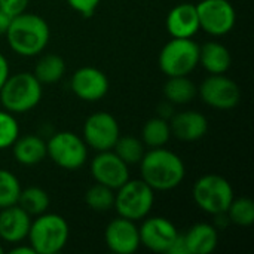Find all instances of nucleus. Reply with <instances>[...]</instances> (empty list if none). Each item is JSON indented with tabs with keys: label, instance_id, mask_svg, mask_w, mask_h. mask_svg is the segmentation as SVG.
I'll return each mask as SVG.
<instances>
[{
	"label": "nucleus",
	"instance_id": "1",
	"mask_svg": "<svg viewBox=\"0 0 254 254\" xmlns=\"http://www.w3.org/2000/svg\"><path fill=\"white\" fill-rule=\"evenodd\" d=\"M138 164L141 180L146 182L153 190H173L180 186L186 176V168L182 158L164 147L144 152Z\"/></svg>",
	"mask_w": 254,
	"mask_h": 254
},
{
	"label": "nucleus",
	"instance_id": "2",
	"mask_svg": "<svg viewBox=\"0 0 254 254\" xmlns=\"http://www.w3.org/2000/svg\"><path fill=\"white\" fill-rule=\"evenodd\" d=\"M4 36L13 52L21 57H36L46 48L51 31L42 16L22 12L12 18Z\"/></svg>",
	"mask_w": 254,
	"mask_h": 254
},
{
	"label": "nucleus",
	"instance_id": "3",
	"mask_svg": "<svg viewBox=\"0 0 254 254\" xmlns=\"http://www.w3.org/2000/svg\"><path fill=\"white\" fill-rule=\"evenodd\" d=\"M42 100V83L33 73L9 74L0 89V103L10 113H25Z\"/></svg>",
	"mask_w": 254,
	"mask_h": 254
},
{
	"label": "nucleus",
	"instance_id": "4",
	"mask_svg": "<svg viewBox=\"0 0 254 254\" xmlns=\"http://www.w3.org/2000/svg\"><path fill=\"white\" fill-rule=\"evenodd\" d=\"M70 229L60 214H40L30 225L28 241L36 254L60 253L68 241Z\"/></svg>",
	"mask_w": 254,
	"mask_h": 254
},
{
	"label": "nucleus",
	"instance_id": "5",
	"mask_svg": "<svg viewBox=\"0 0 254 254\" xmlns=\"http://www.w3.org/2000/svg\"><path fill=\"white\" fill-rule=\"evenodd\" d=\"M115 193V208L119 217L138 222L147 217L155 202V190L143 180H128Z\"/></svg>",
	"mask_w": 254,
	"mask_h": 254
},
{
	"label": "nucleus",
	"instance_id": "6",
	"mask_svg": "<svg viewBox=\"0 0 254 254\" xmlns=\"http://www.w3.org/2000/svg\"><path fill=\"white\" fill-rule=\"evenodd\" d=\"M192 195L195 204L204 213L217 216L223 213L226 214L234 199V189L225 177L207 174L195 183Z\"/></svg>",
	"mask_w": 254,
	"mask_h": 254
},
{
	"label": "nucleus",
	"instance_id": "7",
	"mask_svg": "<svg viewBox=\"0 0 254 254\" xmlns=\"http://www.w3.org/2000/svg\"><path fill=\"white\" fill-rule=\"evenodd\" d=\"M199 61V46L192 39L173 37L159 52V68L168 77L190 74Z\"/></svg>",
	"mask_w": 254,
	"mask_h": 254
},
{
	"label": "nucleus",
	"instance_id": "8",
	"mask_svg": "<svg viewBox=\"0 0 254 254\" xmlns=\"http://www.w3.org/2000/svg\"><path fill=\"white\" fill-rule=\"evenodd\" d=\"M48 156L64 170H79L88 159V146L74 132L61 131L46 143Z\"/></svg>",
	"mask_w": 254,
	"mask_h": 254
},
{
	"label": "nucleus",
	"instance_id": "9",
	"mask_svg": "<svg viewBox=\"0 0 254 254\" xmlns=\"http://www.w3.org/2000/svg\"><path fill=\"white\" fill-rule=\"evenodd\" d=\"M199 28L211 36H225L232 31L237 13L228 0H202L196 4Z\"/></svg>",
	"mask_w": 254,
	"mask_h": 254
},
{
	"label": "nucleus",
	"instance_id": "10",
	"mask_svg": "<svg viewBox=\"0 0 254 254\" xmlns=\"http://www.w3.org/2000/svg\"><path fill=\"white\" fill-rule=\"evenodd\" d=\"M202 101L217 110H231L238 106L241 91L238 85L225 74H211L198 88Z\"/></svg>",
	"mask_w": 254,
	"mask_h": 254
},
{
	"label": "nucleus",
	"instance_id": "11",
	"mask_svg": "<svg viewBox=\"0 0 254 254\" xmlns=\"http://www.w3.org/2000/svg\"><path fill=\"white\" fill-rule=\"evenodd\" d=\"M119 135V124L107 112H97L85 121L83 141L97 152L112 150Z\"/></svg>",
	"mask_w": 254,
	"mask_h": 254
},
{
	"label": "nucleus",
	"instance_id": "12",
	"mask_svg": "<svg viewBox=\"0 0 254 254\" xmlns=\"http://www.w3.org/2000/svg\"><path fill=\"white\" fill-rule=\"evenodd\" d=\"M91 174L97 183L113 190L119 189L129 180L128 165L112 150L98 152L91 162Z\"/></svg>",
	"mask_w": 254,
	"mask_h": 254
},
{
	"label": "nucleus",
	"instance_id": "13",
	"mask_svg": "<svg viewBox=\"0 0 254 254\" xmlns=\"http://www.w3.org/2000/svg\"><path fill=\"white\" fill-rule=\"evenodd\" d=\"M138 234L140 244L153 253H168L179 237L177 228L165 217L146 219L138 228Z\"/></svg>",
	"mask_w": 254,
	"mask_h": 254
},
{
	"label": "nucleus",
	"instance_id": "14",
	"mask_svg": "<svg viewBox=\"0 0 254 254\" xmlns=\"http://www.w3.org/2000/svg\"><path fill=\"white\" fill-rule=\"evenodd\" d=\"M104 240L109 250L116 254H132L141 246L135 222L124 217L115 219L107 225Z\"/></svg>",
	"mask_w": 254,
	"mask_h": 254
},
{
	"label": "nucleus",
	"instance_id": "15",
	"mask_svg": "<svg viewBox=\"0 0 254 254\" xmlns=\"http://www.w3.org/2000/svg\"><path fill=\"white\" fill-rule=\"evenodd\" d=\"M70 88L80 100L94 103L107 94L109 79L95 67H82L71 76Z\"/></svg>",
	"mask_w": 254,
	"mask_h": 254
},
{
	"label": "nucleus",
	"instance_id": "16",
	"mask_svg": "<svg viewBox=\"0 0 254 254\" xmlns=\"http://www.w3.org/2000/svg\"><path fill=\"white\" fill-rule=\"evenodd\" d=\"M167 30L171 37L192 39L201 30L196 4L182 3L174 6L167 16Z\"/></svg>",
	"mask_w": 254,
	"mask_h": 254
},
{
	"label": "nucleus",
	"instance_id": "17",
	"mask_svg": "<svg viewBox=\"0 0 254 254\" xmlns=\"http://www.w3.org/2000/svg\"><path fill=\"white\" fill-rule=\"evenodd\" d=\"M31 216L27 214L19 205H12L0 211V238L6 243L16 244L27 238Z\"/></svg>",
	"mask_w": 254,
	"mask_h": 254
},
{
	"label": "nucleus",
	"instance_id": "18",
	"mask_svg": "<svg viewBox=\"0 0 254 254\" xmlns=\"http://www.w3.org/2000/svg\"><path fill=\"white\" fill-rule=\"evenodd\" d=\"M171 134L182 141L201 140L208 131V121L199 112H180L170 122Z\"/></svg>",
	"mask_w": 254,
	"mask_h": 254
},
{
	"label": "nucleus",
	"instance_id": "19",
	"mask_svg": "<svg viewBox=\"0 0 254 254\" xmlns=\"http://www.w3.org/2000/svg\"><path fill=\"white\" fill-rule=\"evenodd\" d=\"M185 244L189 254L213 253L219 244L217 228L208 223L193 225L185 235Z\"/></svg>",
	"mask_w": 254,
	"mask_h": 254
},
{
	"label": "nucleus",
	"instance_id": "20",
	"mask_svg": "<svg viewBox=\"0 0 254 254\" xmlns=\"http://www.w3.org/2000/svg\"><path fill=\"white\" fill-rule=\"evenodd\" d=\"M12 150L16 162L25 167L37 165L48 156L46 143L34 134L18 137L12 144Z\"/></svg>",
	"mask_w": 254,
	"mask_h": 254
},
{
	"label": "nucleus",
	"instance_id": "21",
	"mask_svg": "<svg viewBox=\"0 0 254 254\" xmlns=\"http://www.w3.org/2000/svg\"><path fill=\"white\" fill-rule=\"evenodd\" d=\"M232 63L231 52L226 46L217 42H208L199 48V61L210 74H225Z\"/></svg>",
	"mask_w": 254,
	"mask_h": 254
},
{
	"label": "nucleus",
	"instance_id": "22",
	"mask_svg": "<svg viewBox=\"0 0 254 254\" xmlns=\"http://www.w3.org/2000/svg\"><path fill=\"white\" fill-rule=\"evenodd\" d=\"M164 95L173 104H188L198 95V86L188 76L168 77Z\"/></svg>",
	"mask_w": 254,
	"mask_h": 254
},
{
	"label": "nucleus",
	"instance_id": "23",
	"mask_svg": "<svg viewBox=\"0 0 254 254\" xmlns=\"http://www.w3.org/2000/svg\"><path fill=\"white\" fill-rule=\"evenodd\" d=\"M170 138H171L170 122L162 116L147 121L141 129V141L144 143V146L150 149L164 147Z\"/></svg>",
	"mask_w": 254,
	"mask_h": 254
},
{
	"label": "nucleus",
	"instance_id": "24",
	"mask_svg": "<svg viewBox=\"0 0 254 254\" xmlns=\"http://www.w3.org/2000/svg\"><path fill=\"white\" fill-rule=\"evenodd\" d=\"M64 73H65V63L60 55H55V54L43 55L37 61L34 71H33V74L42 85L58 82L64 76Z\"/></svg>",
	"mask_w": 254,
	"mask_h": 254
},
{
	"label": "nucleus",
	"instance_id": "25",
	"mask_svg": "<svg viewBox=\"0 0 254 254\" xmlns=\"http://www.w3.org/2000/svg\"><path fill=\"white\" fill-rule=\"evenodd\" d=\"M49 202V195L43 189L31 186L27 189H21L16 205H19L30 216H40L46 213Z\"/></svg>",
	"mask_w": 254,
	"mask_h": 254
},
{
	"label": "nucleus",
	"instance_id": "26",
	"mask_svg": "<svg viewBox=\"0 0 254 254\" xmlns=\"http://www.w3.org/2000/svg\"><path fill=\"white\" fill-rule=\"evenodd\" d=\"M127 165L138 164L144 155V143L132 135H124L116 140L112 149Z\"/></svg>",
	"mask_w": 254,
	"mask_h": 254
},
{
	"label": "nucleus",
	"instance_id": "27",
	"mask_svg": "<svg viewBox=\"0 0 254 254\" xmlns=\"http://www.w3.org/2000/svg\"><path fill=\"white\" fill-rule=\"evenodd\" d=\"M85 201L88 207L94 211H109L115 205V190L104 185H94L85 193Z\"/></svg>",
	"mask_w": 254,
	"mask_h": 254
},
{
	"label": "nucleus",
	"instance_id": "28",
	"mask_svg": "<svg viewBox=\"0 0 254 254\" xmlns=\"http://www.w3.org/2000/svg\"><path fill=\"white\" fill-rule=\"evenodd\" d=\"M19 193L21 185L16 176L7 170H0V210L15 205Z\"/></svg>",
	"mask_w": 254,
	"mask_h": 254
},
{
	"label": "nucleus",
	"instance_id": "29",
	"mask_svg": "<svg viewBox=\"0 0 254 254\" xmlns=\"http://www.w3.org/2000/svg\"><path fill=\"white\" fill-rule=\"evenodd\" d=\"M229 222L238 226H250L254 223V204L249 198H238L232 199L228 211Z\"/></svg>",
	"mask_w": 254,
	"mask_h": 254
},
{
	"label": "nucleus",
	"instance_id": "30",
	"mask_svg": "<svg viewBox=\"0 0 254 254\" xmlns=\"http://www.w3.org/2000/svg\"><path fill=\"white\" fill-rule=\"evenodd\" d=\"M19 137V127L13 113L0 110V150L12 147L15 140Z\"/></svg>",
	"mask_w": 254,
	"mask_h": 254
},
{
	"label": "nucleus",
	"instance_id": "31",
	"mask_svg": "<svg viewBox=\"0 0 254 254\" xmlns=\"http://www.w3.org/2000/svg\"><path fill=\"white\" fill-rule=\"evenodd\" d=\"M101 0H67L70 7L76 12H79L85 18H91Z\"/></svg>",
	"mask_w": 254,
	"mask_h": 254
},
{
	"label": "nucleus",
	"instance_id": "32",
	"mask_svg": "<svg viewBox=\"0 0 254 254\" xmlns=\"http://www.w3.org/2000/svg\"><path fill=\"white\" fill-rule=\"evenodd\" d=\"M28 1L30 0H0V9L13 18L16 15L25 12Z\"/></svg>",
	"mask_w": 254,
	"mask_h": 254
},
{
	"label": "nucleus",
	"instance_id": "33",
	"mask_svg": "<svg viewBox=\"0 0 254 254\" xmlns=\"http://www.w3.org/2000/svg\"><path fill=\"white\" fill-rule=\"evenodd\" d=\"M9 77V64L3 54H0V89L4 85L6 79Z\"/></svg>",
	"mask_w": 254,
	"mask_h": 254
},
{
	"label": "nucleus",
	"instance_id": "34",
	"mask_svg": "<svg viewBox=\"0 0 254 254\" xmlns=\"http://www.w3.org/2000/svg\"><path fill=\"white\" fill-rule=\"evenodd\" d=\"M10 21H12V16H9L6 12H3V10L0 9V36H4V34H6Z\"/></svg>",
	"mask_w": 254,
	"mask_h": 254
},
{
	"label": "nucleus",
	"instance_id": "35",
	"mask_svg": "<svg viewBox=\"0 0 254 254\" xmlns=\"http://www.w3.org/2000/svg\"><path fill=\"white\" fill-rule=\"evenodd\" d=\"M10 254H36L31 246H16L10 250Z\"/></svg>",
	"mask_w": 254,
	"mask_h": 254
},
{
	"label": "nucleus",
	"instance_id": "36",
	"mask_svg": "<svg viewBox=\"0 0 254 254\" xmlns=\"http://www.w3.org/2000/svg\"><path fill=\"white\" fill-rule=\"evenodd\" d=\"M3 253V247H1V244H0V254Z\"/></svg>",
	"mask_w": 254,
	"mask_h": 254
}]
</instances>
